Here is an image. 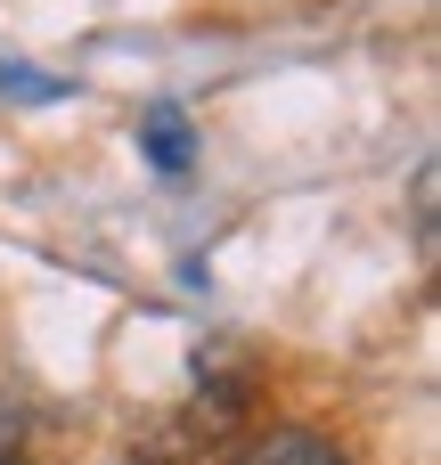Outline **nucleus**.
<instances>
[{
  "label": "nucleus",
  "instance_id": "nucleus-1",
  "mask_svg": "<svg viewBox=\"0 0 441 465\" xmlns=\"http://www.w3.org/2000/svg\"><path fill=\"white\" fill-rule=\"evenodd\" d=\"M139 155L164 180H188L196 172V123H188V106H139Z\"/></svg>",
  "mask_w": 441,
  "mask_h": 465
},
{
  "label": "nucleus",
  "instance_id": "nucleus-2",
  "mask_svg": "<svg viewBox=\"0 0 441 465\" xmlns=\"http://www.w3.org/2000/svg\"><path fill=\"white\" fill-rule=\"evenodd\" d=\"M229 465H344V450L319 425H270V433H254Z\"/></svg>",
  "mask_w": 441,
  "mask_h": 465
},
{
  "label": "nucleus",
  "instance_id": "nucleus-3",
  "mask_svg": "<svg viewBox=\"0 0 441 465\" xmlns=\"http://www.w3.org/2000/svg\"><path fill=\"white\" fill-rule=\"evenodd\" d=\"M25 450H33V441H25V409L0 392V465H25Z\"/></svg>",
  "mask_w": 441,
  "mask_h": 465
},
{
  "label": "nucleus",
  "instance_id": "nucleus-4",
  "mask_svg": "<svg viewBox=\"0 0 441 465\" xmlns=\"http://www.w3.org/2000/svg\"><path fill=\"white\" fill-rule=\"evenodd\" d=\"M0 90H16V98H57V82L33 74V65H0Z\"/></svg>",
  "mask_w": 441,
  "mask_h": 465
}]
</instances>
